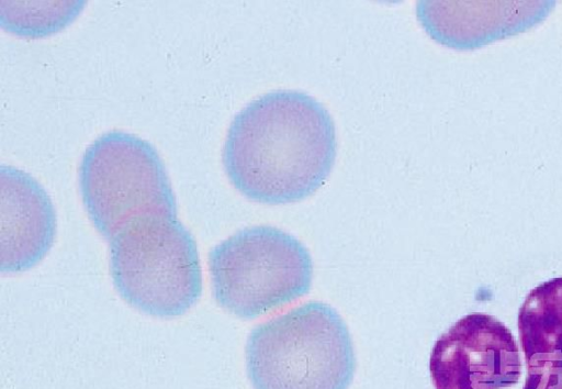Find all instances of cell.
I'll return each instance as SVG.
<instances>
[{"label": "cell", "instance_id": "ba28073f", "mask_svg": "<svg viewBox=\"0 0 562 389\" xmlns=\"http://www.w3.org/2000/svg\"><path fill=\"white\" fill-rule=\"evenodd\" d=\"M56 235V213L45 189L27 173L0 167V270L21 273L37 265Z\"/></svg>", "mask_w": 562, "mask_h": 389}, {"label": "cell", "instance_id": "52a82bcc", "mask_svg": "<svg viewBox=\"0 0 562 389\" xmlns=\"http://www.w3.org/2000/svg\"><path fill=\"white\" fill-rule=\"evenodd\" d=\"M555 1H419L416 14L441 45L474 49L541 23Z\"/></svg>", "mask_w": 562, "mask_h": 389}, {"label": "cell", "instance_id": "277c9868", "mask_svg": "<svg viewBox=\"0 0 562 389\" xmlns=\"http://www.w3.org/2000/svg\"><path fill=\"white\" fill-rule=\"evenodd\" d=\"M209 269L216 302L246 320L306 294L313 277L305 246L268 225L246 227L214 246Z\"/></svg>", "mask_w": 562, "mask_h": 389}, {"label": "cell", "instance_id": "9c48e42d", "mask_svg": "<svg viewBox=\"0 0 562 389\" xmlns=\"http://www.w3.org/2000/svg\"><path fill=\"white\" fill-rule=\"evenodd\" d=\"M83 1H1L2 27L21 36H45L69 24Z\"/></svg>", "mask_w": 562, "mask_h": 389}, {"label": "cell", "instance_id": "7a4b0ae2", "mask_svg": "<svg viewBox=\"0 0 562 389\" xmlns=\"http://www.w3.org/2000/svg\"><path fill=\"white\" fill-rule=\"evenodd\" d=\"M246 367L254 389H348L356 357L338 312L312 301L257 325Z\"/></svg>", "mask_w": 562, "mask_h": 389}, {"label": "cell", "instance_id": "6da1fadb", "mask_svg": "<svg viewBox=\"0 0 562 389\" xmlns=\"http://www.w3.org/2000/svg\"><path fill=\"white\" fill-rule=\"evenodd\" d=\"M336 154V129L327 109L305 92L281 89L254 99L235 115L223 165L246 198L284 204L322 187Z\"/></svg>", "mask_w": 562, "mask_h": 389}, {"label": "cell", "instance_id": "3957f363", "mask_svg": "<svg viewBox=\"0 0 562 389\" xmlns=\"http://www.w3.org/2000/svg\"><path fill=\"white\" fill-rule=\"evenodd\" d=\"M110 270L121 298L148 315H182L202 293L196 243L177 218L128 222L110 240Z\"/></svg>", "mask_w": 562, "mask_h": 389}, {"label": "cell", "instance_id": "8992f818", "mask_svg": "<svg viewBox=\"0 0 562 389\" xmlns=\"http://www.w3.org/2000/svg\"><path fill=\"white\" fill-rule=\"evenodd\" d=\"M435 389H499L520 376L510 332L486 314H469L436 341L429 358Z\"/></svg>", "mask_w": 562, "mask_h": 389}, {"label": "cell", "instance_id": "5b68a950", "mask_svg": "<svg viewBox=\"0 0 562 389\" xmlns=\"http://www.w3.org/2000/svg\"><path fill=\"white\" fill-rule=\"evenodd\" d=\"M79 182L86 211L108 240L136 218H177L158 152L134 134L111 131L93 141L82 156Z\"/></svg>", "mask_w": 562, "mask_h": 389}]
</instances>
